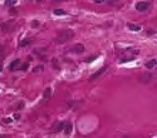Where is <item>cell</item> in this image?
<instances>
[{
    "label": "cell",
    "mask_w": 157,
    "mask_h": 138,
    "mask_svg": "<svg viewBox=\"0 0 157 138\" xmlns=\"http://www.w3.org/2000/svg\"><path fill=\"white\" fill-rule=\"evenodd\" d=\"M73 36H74V31L72 29H64V30L58 33V35L55 38V42L59 43V44H63V43H67L68 40H70Z\"/></svg>",
    "instance_id": "obj_1"
},
{
    "label": "cell",
    "mask_w": 157,
    "mask_h": 138,
    "mask_svg": "<svg viewBox=\"0 0 157 138\" xmlns=\"http://www.w3.org/2000/svg\"><path fill=\"white\" fill-rule=\"evenodd\" d=\"M150 3L148 1H137L136 3V9L138 11H146L148 8H150Z\"/></svg>",
    "instance_id": "obj_2"
},
{
    "label": "cell",
    "mask_w": 157,
    "mask_h": 138,
    "mask_svg": "<svg viewBox=\"0 0 157 138\" xmlns=\"http://www.w3.org/2000/svg\"><path fill=\"white\" fill-rule=\"evenodd\" d=\"M107 69H108V65H104V67H102L101 69H98L95 73H93V74L91 75L89 81H94V79H97V78H99V75H102V74H103Z\"/></svg>",
    "instance_id": "obj_3"
},
{
    "label": "cell",
    "mask_w": 157,
    "mask_h": 138,
    "mask_svg": "<svg viewBox=\"0 0 157 138\" xmlns=\"http://www.w3.org/2000/svg\"><path fill=\"white\" fill-rule=\"evenodd\" d=\"M152 79V74H142L141 77H140V82L142 83V84H147Z\"/></svg>",
    "instance_id": "obj_4"
},
{
    "label": "cell",
    "mask_w": 157,
    "mask_h": 138,
    "mask_svg": "<svg viewBox=\"0 0 157 138\" xmlns=\"http://www.w3.org/2000/svg\"><path fill=\"white\" fill-rule=\"evenodd\" d=\"M84 45L83 44H75L74 45V48H73V52L74 53H77V54H79V53H83L84 52Z\"/></svg>",
    "instance_id": "obj_5"
},
{
    "label": "cell",
    "mask_w": 157,
    "mask_h": 138,
    "mask_svg": "<svg viewBox=\"0 0 157 138\" xmlns=\"http://www.w3.org/2000/svg\"><path fill=\"white\" fill-rule=\"evenodd\" d=\"M127 27H128V29H129V30H132V31H138V30H141V27H140V25H137V24L128 23V24H127Z\"/></svg>",
    "instance_id": "obj_6"
},
{
    "label": "cell",
    "mask_w": 157,
    "mask_h": 138,
    "mask_svg": "<svg viewBox=\"0 0 157 138\" xmlns=\"http://www.w3.org/2000/svg\"><path fill=\"white\" fill-rule=\"evenodd\" d=\"M19 64H20V59H15V60H13V62L9 64V69H10V70H14Z\"/></svg>",
    "instance_id": "obj_7"
},
{
    "label": "cell",
    "mask_w": 157,
    "mask_h": 138,
    "mask_svg": "<svg viewBox=\"0 0 157 138\" xmlns=\"http://www.w3.org/2000/svg\"><path fill=\"white\" fill-rule=\"evenodd\" d=\"M156 64H157V60H156V59H151L150 62L146 63V68H147V69H152V68L156 67Z\"/></svg>",
    "instance_id": "obj_8"
},
{
    "label": "cell",
    "mask_w": 157,
    "mask_h": 138,
    "mask_svg": "<svg viewBox=\"0 0 157 138\" xmlns=\"http://www.w3.org/2000/svg\"><path fill=\"white\" fill-rule=\"evenodd\" d=\"M52 97V88H47L45 90H44V94H43V98L44 99H49V98Z\"/></svg>",
    "instance_id": "obj_9"
},
{
    "label": "cell",
    "mask_w": 157,
    "mask_h": 138,
    "mask_svg": "<svg viewBox=\"0 0 157 138\" xmlns=\"http://www.w3.org/2000/svg\"><path fill=\"white\" fill-rule=\"evenodd\" d=\"M64 127H65V123H64V122H61V123H58V124H57L55 131H57V132H61V131L64 129Z\"/></svg>",
    "instance_id": "obj_10"
},
{
    "label": "cell",
    "mask_w": 157,
    "mask_h": 138,
    "mask_svg": "<svg viewBox=\"0 0 157 138\" xmlns=\"http://www.w3.org/2000/svg\"><path fill=\"white\" fill-rule=\"evenodd\" d=\"M64 132H65V134H70V133H72V124H70V123L65 124V127H64Z\"/></svg>",
    "instance_id": "obj_11"
},
{
    "label": "cell",
    "mask_w": 157,
    "mask_h": 138,
    "mask_svg": "<svg viewBox=\"0 0 157 138\" xmlns=\"http://www.w3.org/2000/svg\"><path fill=\"white\" fill-rule=\"evenodd\" d=\"M53 13H54V15H65V10H63V9H55Z\"/></svg>",
    "instance_id": "obj_12"
},
{
    "label": "cell",
    "mask_w": 157,
    "mask_h": 138,
    "mask_svg": "<svg viewBox=\"0 0 157 138\" xmlns=\"http://www.w3.org/2000/svg\"><path fill=\"white\" fill-rule=\"evenodd\" d=\"M31 44V40L30 39H25V40H23V42H20V47L23 48V47H27V45H30Z\"/></svg>",
    "instance_id": "obj_13"
},
{
    "label": "cell",
    "mask_w": 157,
    "mask_h": 138,
    "mask_svg": "<svg viewBox=\"0 0 157 138\" xmlns=\"http://www.w3.org/2000/svg\"><path fill=\"white\" fill-rule=\"evenodd\" d=\"M16 4V0H6L5 1V5L8 6H11V5H15Z\"/></svg>",
    "instance_id": "obj_14"
},
{
    "label": "cell",
    "mask_w": 157,
    "mask_h": 138,
    "mask_svg": "<svg viewBox=\"0 0 157 138\" xmlns=\"http://www.w3.org/2000/svg\"><path fill=\"white\" fill-rule=\"evenodd\" d=\"M98 58V55H92L91 58H88V59H86V63H92L93 60H95V59Z\"/></svg>",
    "instance_id": "obj_15"
},
{
    "label": "cell",
    "mask_w": 157,
    "mask_h": 138,
    "mask_svg": "<svg viewBox=\"0 0 157 138\" xmlns=\"http://www.w3.org/2000/svg\"><path fill=\"white\" fill-rule=\"evenodd\" d=\"M23 108H24V102H23V101H20V102L18 103V109H19V110H22Z\"/></svg>",
    "instance_id": "obj_16"
},
{
    "label": "cell",
    "mask_w": 157,
    "mask_h": 138,
    "mask_svg": "<svg viewBox=\"0 0 157 138\" xmlns=\"http://www.w3.org/2000/svg\"><path fill=\"white\" fill-rule=\"evenodd\" d=\"M39 24H40V23H39L38 20H33V22H31V27H33V28H36Z\"/></svg>",
    "instance_id": "obj_17"
},
{
    "label": "cell",
    "mask_w": 157,
    "mask_h": 138,
    "mask_svg": "<svg viewBox=\"0 0 157 138\" xmlns=\"http://www.w3.org/2000/svg\"><path fill=\"white\" fill-rule=\"evenodd\" d=\"M28 67H29V64L28 63H25V64H23L20 68H19V69H20V70H27L28 69Z\"/></svg>",
    "instance_id": "obj_18"
},
{
    "label": "cell",
    "mask_w": 157,
    "mask_h": 138,
    "mask_svg": "<svg viewBox=\"0 0 157 138\" xmlns=\"http://www.w3.org/2000/svg\"><path fill=\"white\" fill-rule=\"evenodd\" d=\"M129 60H133V58H125V59H121V63H126V62H129Z\"/></svg>",
    "instance_id": "obj_19"
},
{
    "label": "cell",
    "mask_w": 157,
    "mask_h": 138,
    "mask_svg": "<svg viewBox=\"0 0 157 138\" xmlns=\"http://www.w3.org/2000/svg\"><path fill=\"white\" fill-rule=\"evenodd\" d=\"M40 70H43V67H42V65H39L38 68H35V69H34V73H36V72H40Z\"/></svg>",
    "instance_id": "obj_20"
},
{
    "label": "cell",
    "mask_w": 157,
    "mask_h": 138,
    "mask_svg": "<svg viewBox=\"0 0 157 138\" xmlns=\"http://www.w3.org/2000/svg\"><path fill=\"white\" fill-rule=\"evenodd\" d=\"M94 3H95V4H102V3H104V1H103V0H95Z\"/></svg>",
    "instance_id": "obj_21"
},
{
    "label": "cell",
    "mask_w": 157,
    "mask_h": 138,
    "mask_svg": "<svg viewBox=\"0 0 157 138\" xmlns=\"http://www.w3.org/2000/svg\"><path fill=\"white\" fill-rule=\"evenodd\" d=\"M19 118H20V115H19V114H14V119H19Z\"/></svg>",
    "instance_id": "obj_22"
},
{
    "label": "cell",
    "mask_w": 157,
    "mask_h": 138,
    "mask_svg": "<svg viewBox=\"0 0 157 138\" xmlns=\"http://www.w3.org/2000/svg\"><path fill=\"white\" fill-rule=\"evenodd\" d=\"M4 122H5V123H10V122H11V119H9V118H5Z\"/></svg>",
    "instance_id": "obj_23"
},
{
    "label": "cell",
    "mask_w": 157,
    "mask_h": 138,
    "mask_svg": "<svg viewBox=\"0 0 157 138\" xmlns=\"http://www.w3.org/2000/svg\"><path fill=\"white\" fill-rule=\"evenodd\" d=\"M0 138H8V136H4V134H1V136H0Z\"/></svg>",
    "instance_id": "obj_24"
},
{
    "label": "cell",
    "mask_w": 157,
    "mask_h": 138,
    "mask_svg": "<svg viewBox=\"0 0 157 138\" xmlns=\"http://www.w3.org/2000/svg\"><path fill=\"white\" fill-rule=\"evenodd\" d=\"M1 70H3V65H1V64H0V72H1Z\"/></svg>",
    "instance_id": "obj_25"
}]
</instances>
